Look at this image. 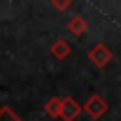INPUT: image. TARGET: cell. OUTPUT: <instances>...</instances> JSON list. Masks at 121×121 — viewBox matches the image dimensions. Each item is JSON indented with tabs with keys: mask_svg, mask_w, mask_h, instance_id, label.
I'll return each mask as SVG.
<instances>
[{
	"mask_svg": "<svg viewBox=\"0 0 121 121\" xmlns=\"http://www.w3.org/2000/svg\"><path fill=\"white\" fill-rule=\"evenodd\" d=\"M0 121H23L9 106H0Z\"/></svg>",
	"mask_w": 121,
	"mask_h": 121,
	"instance_id": "obj_7",
	"label": "cell"
},
{
	"mask_svg": "<svg viewBox=\"0 0 121 121\" xmlns=\"http://www.w3.org/2000/svg\"><path fill=\"white\" fill-rule=\"evenodd\" d=\"M66 26H68V30L76 36V38H79V36H83L85 34V30H87V21L81 17V15H74L68 23H66Z\"/></svg>",
	"mask_w": 121,
	"mask_h": 121,
	"instance_id": "obj_4",
	"label": "cell"
},
{
	"mask_svg": "<svg viewBox=\"0 0 121 121\" xmlns=\"http://www.w3.org/2000/svg\"><path fill=\"white\" fill-rule=\"evenodd\" d=\"M70 53H72V47L68 45L66 40H57V42L51 45V55H53L57 60H64V59H68Z\"/></svg>",
	"mask_w": 121,
	"mask_h": 121,
	"instance_id": "obj_5",
	"label": "cell"
},
{
	"mask_svg": "<svg viewBox=\"0 0 121 121\" xmlns=\"http://www.w3.org/2000/svg\"><path fill=\"white\" fill-rule=\"evenodd\" d=\"M81 108H83V112H85L91 119H100V117L108 112V102H106L100 95H91Z\"/></svg>",
	"mask_w": 121,
	"mask_h": 121,
	"instance_id": "obj_1",
	"label": "cell"
},
{
	"mask_svg": "<svg viewBox=\"0 0 121 121\" xmlns=\"http://www.w3.org/2000/svg\"><path fill=\"white\" fill-rule=\"evenodd\" d=\"M60 108H62V98H59V96H51L43 104V112L49 117H53V119H59L60 117Z\"/></svg>",
	"mask_w": 121,
	"mask_h": 121,
	"instance_id": "obj_6",
	"label": "cell"
},
{
	"mask_svg": "<svg viewBox=\"0 0 121 121\" xmlns=\"http://www.w3.org/2000/svg\"><path fill=\"white\" fill-rule=\"evenodd\" d=\"M81 112H83L81 104H78L72 96H64L62 98V108H60V119L62 121H74Z\"/></svg>",
	"mask_w": 121,
	"mask_h": 121,
	"instance_id": "obj_3",
	"label": "cell"
},
{
	"mask_svg": "<svg viewBox=\"0 0 121 121\" xmlns=\"http://www.w3.org/2000/svg\"><path fill=\"white\" fill-rule=\"evenodd\" d=\"M72 6V0H53V8L57 11H66Z\"/></svg>",
	"mask_w": 121,
	"mask_h": 121,
	"instance_id": "obj_8",
	"label": "cell"
},
{
	"mask_svg": "<svg viewBox=\"0 0 121 121\" xmlns=\"http://www.w3.org/2000/svg\"><path fill=\"white\" fill-rule=\"evenodd\" d=\"M87 57H89V60H91L95 66L102 68V66H106V64L113 59V53H112V49L106 47L104 43H95V45L91 47V51H89Z\"/></svg>",
	"mask_w": 121,
	"mask_h": 121,
	"instance_id": "obj_2",
	"label": "cell"
}]
</instances>
